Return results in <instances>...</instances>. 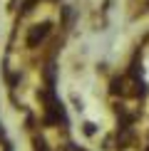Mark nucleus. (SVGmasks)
I'll return each instance as SVG.
<instances>
[{"label":"nucleus","instance_id":"nucleus-1","mask_svg":"<svg viewBox=\"0 0 149 151\" xmlns=\"http://www.w3.org/2000/svg\"><path fill=\"white\" fill-rule=\"evenodd\" d=\"M50 32V25L47 22H42V25H35L33 30H30V35H27V45L30 47H35L37 42H42L45 40V35Z\"/></svg>","mask_w":149,"mask_h":151}]
</instances>
